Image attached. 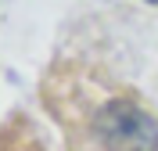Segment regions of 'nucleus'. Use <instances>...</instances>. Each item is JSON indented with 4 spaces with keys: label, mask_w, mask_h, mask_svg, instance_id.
I'll return each instance as SVG.
<instances>
[{
    "label": "nucleus",
    "mask_w": 158,
    "mask_h": 151,
    "mask_svg": "<svg viewBox=\"0 0 158 151\" xmlns=\"http://www.w3.org/2000/svg\"><path fill=\"white\" fill-rule=\"evenodd\" d=\"M101 137L108 151H158V122L118 101L101 115Z\"/></svg>",
    "instance_id": "1"
}]
</instances>
